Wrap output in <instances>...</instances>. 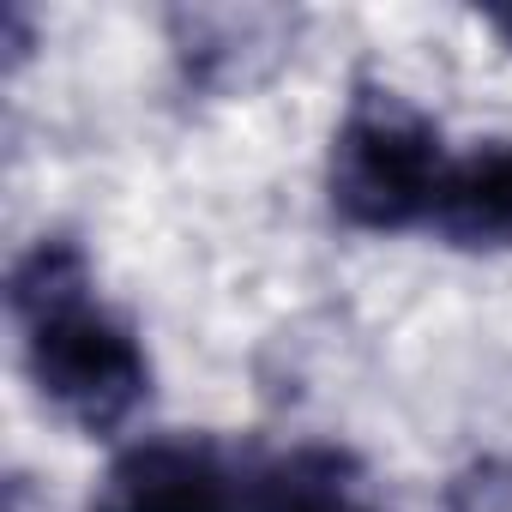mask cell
Listing matches in <instances>:
<instances>
[{
    "label": "cell",
    "instance_id": "cell-1",
    "mask_svg": "<svg viewBox=\"0 0 512 512\" xmlns=\"http://www.w3.org/2000/svg\"><path fill=\"white\" fill-rule=\"evenodd\" d=\"M7 308L25 332V368L43 404L85 428L115 434L151 398V362L121 314L91 290V266L73 241H37L13 266Z\"/></svg>",
    "mask_w": 512,
    "mask_h": 512
},
{
    "label": "cell",
    "instance_id": "cell-2",
    "mask_svg": "<svg viewBox=\"0 0 512 512\" xmlns=\"http://www.w3.org/2000/svg\"><path fill=\"white\" fill-rule=\"evenodd\" d=\"M446 181L440 127L386 85H356L344 127L332 139V211L356 229L428 223Z\"/></svg>",
    "mask_w": 512,
    "mask_h": 512
},
{
    "label": "cell",
    "instance_id": "cell-3",
    "mask_svg": "<svg viewBox=\"0 0 512 512\" xmlns=\"http://www.w3.org/2000/svg\"><path fill=\"white\" fill-rule=\"evenodd\" d=\"M260 452H235L211 434H157L109 458L91 512H253Z\"/></svg>",
    "mask_w": 512,
    "mask_h": 512
},
{
    "label": "cell",
    "instance_id": "cell-4",
    "mask_svg": "<svg viewBox=\"0 0 512 512\" xmlns=\"http://www.w3.org/2000/svg\"><path fill=\"white\" fill-rule=\"evenodd\" d=\"M253 512H380V494L356 452L290 446V452H260Z\"/></svg>",
    "mask_w": 512,
    "mask_h": 512
},
{
    "label": "cell",
    "instance_id": "cell-5",
    "mask_svg": "<svg viewBox=\"0 0 512 512\" xmlns=\"http://www.w3.org/2000/svg\"><path fill=\"white\" fill-rule=\"evenodd\" d=\"M428 229L452 247L500 253L512 247V139L476 145L470 157L446 163L440 199L428 211Z\"/></svg>",
    "mask_w": 512,
    "mask_h": 512
},
{
    "label": "cell",
    "instance_id": "cell-6",
    "mask_svg": "<svg viewBox=\"0 0 512 512\" xmlns=\"http://www.w3.org/2000/svg\"><path fill=\"white\" fill-rule=\"evenodd\" d=\"M169 31H175V49L187 61V79H199L211 91H235V85H247V73L235 61V43H241V55L266 49L272 61H284V49L296 37V19L290 13H266V7H247V13H175Z\"/></svg>",
    "mask_w": 512,
    "mask_h": 512
}]
</instances>
